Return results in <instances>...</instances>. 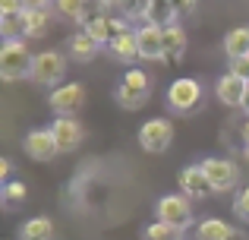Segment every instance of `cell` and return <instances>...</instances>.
Returning a JSON list of instances; mask_svg holds the SVG:
<instances>
[{"instance_id":"1","label":"cell","mask_w":249,"mask_h":240,"mask_svg":"<svg viewBox=\"0 0 249 240\" xmlns=\"http://www.w3.org/2000/svg\"><path fill=\"white\" fill-rule=\"evenodd\" d=\"M29 70H32V54H29L22 38L3 41V48H0V79L16 82L22 76H29Z\"/></svg>"},{"instance_id":"2","label":"cell","mask_w":249,"mask_h":240,"mask_svg":"<svg viewBox=\"0 0 249 240\" xmlns=\"http://www.w3.org/2000/svg\"><path fill=\"white\" fill-rule=\"evenodd\" d=\"M63 76H67V57L60 51H41V54L32 57V70L29 79L38 82V86H63Z\"/></svg>"},{"instance_id":"3","label":"cell","mask_w":249,"mask_h":240,"mask_svg":"<svg viewBox=\"0 0 249 240\" xmlns=\"http://www.w3.org/2000/svg\"><path fill=\"white\" fill-rule=\"evenodd\" d=\"M170 142H174V123L167 117H152L139 127V146L145 148V152L161 155V152L170 148Z\"/></svg>"},{"instance_id":"4","label":"cell","mask_w":249,"mask_h":240,"mask_svg":"<svg viewBox=\"0 0 249 240\" xmlns=\"http://www.w3.org/2000/svg\"><path fill=\"white\" fill-rule=\"evenodd\" d=\"M202 167H205V177H208L212 193H231L233 186L240 184V167L233 165L231 158H205Z\"/></svg>"},{"instance_id":"5","label":"cell","mask_w":249,"mask_h":240,"mask_svg":"<svg viewBox=\"0 0 249 240\" xmlns=\"http://www.w3.org/2000/svg\"><path fill=\"white\" fill-rule=\"evenodd\" d=\"M48 105H51V111H54L57 117H73V114L85 105V86H79V82H63V86L51 89Z\"/></svg>"},{"instance_id":"6","label":"cell","mask_w":249,"mask_h":240,"mask_svg":"<svg viewBox=\"0 0 249 240\" xmlns=\"http://www.w3.org/2000/svg\"><path fill=\"white\" fill-rule=\"evenodd\" d=\"M202 101V86L196 79H189V76H183V79H174L167 89V105L174 108L177 114H189L196 111Z\"/></svg>"},{"instance_id":"7","label":"cell","mask_w":249,"mask_h":240,"mask_svg":"<svg viewBox=\"0 0 249 240\" xmlns=\"http://www.w3.org/2000/svg\"><path fill=\"white\" fill-rule=\"evenodd\" d=\"M155 212H158V222H167V224H177V228L186 231L189 224H193V205H189V196H161L158 205H155Z\"/></svg>"},{"instance_id":"8","label":"cell","mask_w":249,"mask_h":240,"mask_svg":"<svg viewBox=\"0 0 249 240\" xmlns=\"http://www.w3.org/2000/svg\"><path fill=\"white\" fill-rule=\"evenodd\" d=\"M136 38H139V57L142 60H164V25L142 22L136 29Z\"/></svg>"},{"instance_id":"9","label":"cell","mask_w":249,"mask_h":240,"mask_svg":"<svg viewBox=\"0 0 249 240\" xmlns=\"http://www.w3.org/2000/svg\"><path fill=\"white\" fill-rule=\"evenodd\" d=\"M22 148H25V155L35 158V161H51V158L60 155V146H57L51 129H32V133H25Z\"/></svg>"},{"instance_id":"10","label":"cell","mask_w":249,"mask_h":240,"mask_svg":"<svg viewBox=\"0 0 249 240\" xmlns=\"http://www.w3.org/2000/svg\"><path fill=\"white\" fill-rule=\"evenodd\" d=\"M246 92H249V82H243L233 73H224L218 82H214V95H218V101L227 105V108H243Z\"/></svg>"},{"instance_id":"11","label":"cell","mask_w":249,"mask_h":240,"mask_svg":"<svg viewBox=\"0 0 249 240\" xmlns=\"http://www.w3.org/2000/svg\"><path fill=\"white\" fill-rule=\"evenodd\" d=\"M51 133H54L60 152H76V148L82 146V136H85L79 120H73V117H57L54 123H51Z\"/></svg>"},{"instance_id":"12","label":"cell","mask_w":249,"mask_h":240,"mask_svg":"<svg viewBox=\"0 0 249 240\" xmlns=\"http://www.w3.org/2000/svg\"><path fill=\"white\" fill-rule=\"evenodd\" d=\"M107 54L114 57V60H120V63H133L136 57H139V38H136V29H123V32H117L114 35V41L107 44Z\"/></svg>"},{"instance_id":"13","label":"cell","mask_w":249,"mask_h":240,"mask_svg":"<svg viewBox=\"0 0 249 240\" xmlns=\"http://www.w3.org/2000/svg\"><path fill=\"white\" fill-rule=\"evenodd\" d=\"M180 193L189 199H202L205 193H212L208 186V177H205V167L202 165H186L180 174Z\"/></svg>"},{"instance_id":"14","label":"cell","mask_w":249,"mask_h":240,"mask_svg":"<svg viewBox=\"0 0 249 240\" xmlns=\"http://www.w3.org/2000/svg\"><path fill=\"white\" fill-rule=\"evenodd\" d=\"M186 54V32L180 22L164 25V60L167 63H180Z\"/></svg>"},{"instance_id":"15","label":"cell","mask_w":249,"mask_h":240,"mask_svg":"<svg viewBox=\"0 0 249 240\" xmlns=\"http://www.w3.org/2000/svg\"><path fill=\"white\" fill-rule=\"evenodd\" d=\"M98 51H101V44H98L89 32H76V35L70 38V57H73V60H79V63L95 60Z\"/></svg>"},{"instance_id":"16","label":"cell","mask_w":249,"mask_h":240,"mask_svg":"<svg viewBox=\"0 0 249 240\" xmlns=\"http://www.w3.org/2000/svg\"><path fill=\"white\" fill-rule=\"evenodd\" d=\"M233 234V224H227L224 218H205L196 224V240H231Z\"/></svg>"},{"instance_id":"17","label":"cell","mask_w":249,"mask_h":240,"mask_svg":"<svg viewBox=\"0 0 249 240\" xmlns=\"http://www.w3.org/2000/svg\"><path fill=\"white\" fill-rule=\"evenodd\" d=\"M54 237V222L48 215H35L25 224H19V240H51Z\"/></svg>"},{"instance_id":"18","label":"cell","mask_w":249,"mask_h":240,"mask_svg":"<svg viewBox=\"0 0 249 240\" xmlns=\"http://www.w3.org/2000/svg\"><path fill=\"white\" fill-rule=\"evenodd\" d=\"M51 25V10H22V38H41Z\"/></svg>"},{"instance_id":"19","label":"cell","mask_w":249,"mask_h":240,"mask_svg":"<svg viewBox=\"0 0 249 240\" xmlns=\"http://www.w3.org/2000/svg\"><path fill=\"white\" fill-rule=\"evenodd\" d=\"M224 51H227L231 60H237V57H249V25H237V29L227 32Z\"/></svg>"},{"instance_id":"20","label":"cell","mask_w":249,"mask_h":240,"mask_svg":"<svg viewBox=\"0 0 249 240\" xmlns=\"http://www.w3.org/2000/svg\"><path fill=\"white\" fill-rule=\"evenodd\" d=\"M148 92L152 89H129V86H117V105L126 108V111H139V108H145L148 101Z\"/></svg>"},{"instance_id":"21","label":"cell","mask_w":249,"mask_h":240,"mask_svg":"<svg viewBox=\"0 0 249 240\" xmlns=\"http://www.w3.org/2000/svg\"><path fill=\"white\" fill-rule=\"evenodd\" d=\"M145 240H183V228L167 222H152L145 228Z\"/></svg>"},{"instance_id":"22","label":"cell","mask_w":249,"mask_h":240,"mask_svg":"<svg viewBox=\"0 0 249 240\" xmlns=\"http://www.w3.org/2000/svg\"><path fill=\"white\" fill-rule=\"evenodd\" d=\"M0 35L3 41L22 35V13H0Z\"/></svg>"},{"instance_id":"23","label":"cell","mask_w":249,"mask_h":240,"mask_svg":"<svg viewBox=\"0 0 249 240\" xmlns=\"http://www.w3.org/2000/svg\"><path fill=\"white\" fill-rule=\"evenodd\" d=\"M0 196H3L6 209H13V205L25 203V184H22V180H6L3 190H0Z\"/></svg>"},{"instance_id":"24","label":"cell","mask_w":249,"mask_h":240,"mask_svg":"<svg viewBox=\"0 0 249 240\" xmlns=\"http://www.w3.org/2000/svg\"><path fill=\"white\" fill-rule=\"evenodd\" d=\"M57 13H60V16H67V19H76V22H79V19L85 16V6H89V0H57Z\"/></svg>"},{"instance_id":"25","label":"cell","mask_w":249,"mask_h":240,"mask_svg":"<svg viewBox=\"0 0 249 240\" xmlns=\"http://www.w3.org/2000/svg\"><path fill=\"white\" fill-rule=\"evenodd\" d=\"M114 6H120L123 16H133V19H145L148 13V0H114Z\"/></svg>"},{"instance_id":"26","label":"cell","mask_w":249,"mask_h":240,"mask_svg":"<svg viewBox=\"0 0 249 240\" xmlns=\"http://www.w3.org/2000/svg\"><path fill=\"white\" fill-rule=\"evenodd\" d=\"M120 82H123V86H129V89H152V86H148V76L142 73V70H126Z\"/></svg>"},{"instance_id":"27","label":"cell","mask_w":249,"mask_h":240,"mask_svg":"<svg viewBox=\"0 0 249 240\" xmlns=\"http://www.w3.org/2000/svg\"><path fill=\"white\" fill-rule=\"evenodd\" d=\"M233 212H237V218L249 222V186H243V190L233 196Z\"/></svg>"},{"instance_id":"28","label":"cell","mask_w":249,"mask_h":240,"mask_svg":"<svg viewBox=\"0 0 249 240\" xmlns=\"http://www.w3.org/2000/svg\"><path fill=\"white\" fill-rule=\"evenodd\" d=\"M227 73L240 76L243 82H249V57H237V60H231V70Z\"/></svg>"},{"instance_id":"29","label":"cell","mask_w":249,"mask_h":240,"mask_svg":"<svg viewBox=\"0 0 249 240\" xmlns=\"http://www.w3.org/2000/svg\"><path fill=\"white\" fill-rule=\"evenodd\" d=\"M170 6H174L177 16H186V13L196 10V0H170Z\"/></svg>"},{"instance_id":"30","label":"cell","mask_w":249,"mask_h":240,"mask_svg":"<svg viewBox=\"0 0 249 240\" xmlns=\"http://www.w3.org/2000/svg\"><path fill=\"white\" fill-rule=\"evenodd\" d=\"M51 3L57 0H22V10H51Z\"/></svg>"},{"instance_id":"31","label":"cell","mask_w":249,"mask_h":240,"mask_svg":"<svg viewBox=\"0 0 249 240\" xmlns=\"http://www.w3.org/2000/svg\"><path fill=\"white\" fill-rule=\"evenodd\" d=\"M0 13H22V0H0Z\"/></svg>"},{"instance_id":"32","label":"cell","mask_w":249,"mask_h":240,"mask_svg":"<svg viewBox=\"0 0 249 240\" xmlns=\"http://www.w3.org/2000/svg\"><path fill=\"white\" fill-rule=\"evenodd\" d=\"M0 180H10V158H0Z\"/></svg>"},{"instance_id":"33","label":"cell","mask_w":249,"mask_h":240,"mask_svg":"<svg viewBox=\"0 0 249 240\" xmlns=\"http://www.w3.org/2000/svg\"><path fill=\"white\" fill-rule=\"evenodd\" d=\"M243 139L249 142V117H246V123H243Z\"/></svg>"},{"instance_id":"34","label":"cell","mask_w":249,"mask_h":240,"mask_svg":"<svg viewBox=\"0 0 249 240\" xmlns=\"http://www.w3.org/2000/svg\"><path fill=\"white\" fill-rule=\"evenodd\" d=\"M243 111L249 114V92H246V101H243Z\"/></svg>"},{"instance_id":"35","label":"cell","mask_w":249,"mask_h":240,"mask_svg":"<svg viewBox=\"0 0 249 240\" xmlns=\"http://www.w3.org/2000/svg\"><path fill=\"white\" fill-rule=\"evenodd\" d=\"M231 240H246V237H243V234H240V231H237V234H233Z\"/></svg>"},{"instance_id":"36","label":"cell","mask_w":249,"mask_h":240,"mask_svg":"<svg viewBox=\"0 0 249 240\" xmlns=\"http://www.w3.org/2000/svg\"><path fill=\"white\" fill-rule=\"evenodd\" d=\"M246 158H249V142H246Z\"/></svg>"}]
</instances>
